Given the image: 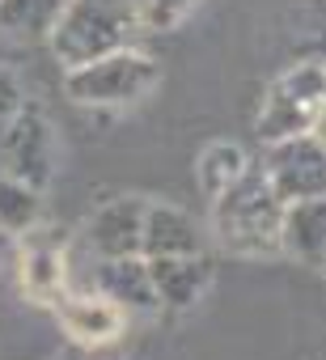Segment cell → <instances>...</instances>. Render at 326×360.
<instances>
[{
    "instance_id": "12",
    "label": "cell",
    "mask_w": 326,
    "mask_h": 360,
    "mask_svg": "<svg viewBox=\"0 0 326 360\" xmlns=\"http://www.w3.org/2000/svg\"><path fill=\"white\" fill-rule=\"evenodd\" d=\"M280 255H292L296 263L322 271V263H326V200L284 204V217H280Z\"/></svg>"
},
{
    "instance_id": "8",
    "label": "cell",
    "mask_w": 326,
    "mask_h": 360,
    "mask_svg": "<svg viewBox=\"0 0 326 360\" xmlns=\"http://www.w3.org/2000/svg\"><path fill=\"white\" fill-rule=\"evenodd\" d=\"M56 318L81 352H106L127 326V314H119L98 292H64L56 301Z\"/></svg>"
},
{
    "instance_id": "3",
    "label": "cell",
    "mask_w": 326,
    "mask_h": 360,
    "mask_svg": "<svg viewBox=\"0 0 326 360\" xmlns=\"http://www.w3.org/2000/svg\"><path fill=\"white\" fill-rule=\"evenodd\" d=\"M157 60L136 51V47H123V51H110L85 68H72L68 72V98L85 110H119V106H136L144 102L152 89H157Z\"/></svg>"
},
{
    "instance_id": "1",
    "label": "cell",
    "mask_w": 326,
    "mask_h": 360,
    "mask_svg": "<svg viewBox=\"0 0 326 360\" xmlns=\"http://www.w3.org/2000/svg\"><path fill=\"white\" fill-rule=\"evenodd\" d=\"M280 217H284V204L275 200V191L267 187V178L254 161L229 191L212 200V233L237 259L280 255Z\"/></svg>"
},
{
    "instance_id": "15",
    "label": "cell",
    "mask_w": 326,
    "mask_h": 360,
    "mask_svg": "<svg viewBox=\"0 0 326 360\" xmlns=\"http://www.w3.org/2000/svg\"><path fill=\"white\" fill-rule=\"evenodd\" d=\"M246 169H250V153L242 144H233V140H216V144H208L200 153V187L208 191V200H216Z\"/></svg>"
},
{
    "instance_id": "13",
    "label": "cell",
    "mask_w": 326,
    "mask_h": 360,
    "mask_svg": "<svg viewBox=\"0 0 326 360\" xmlns=\"http://www.w3.org/2000/svg\"><path fill=\"white\" fill-rule=\"evenodd\" d=\"M318 123H322V106L301 102V98L284 94L280 85H271V94H267V102H263V110L254 119V136L263 144H280V140L318 131Z\"/></svg>"
},
{
    "instance_id": "19",
    "label": "cell",
    "mask_w": 326,
    "mask_h": 360,
    "mask_svg": "<svg viewBox=\"0 0 326 360\" xmlns=\"http://www.w3.org/2000/svg\"><path fill=\"white\" fill-rule=\"evenodd\" d=\"M26 106V94H22V81H18V72L13 68H5L0 64V127H5L18 110Z\"/></svg>"
},
{
    "instance_id": "10",
    "label": "cell",
    "mask_w": 326,
    "mask_h": 360,
    "mask_svg": "<svg viewBox=\"0 0 326 360\" xmlns=\"http://www.w3.org/2000/svg\"><path fill=\"white\" fill-rule=\"evenodd\" d=\"M93 292L106 297L119 314H157V292H152V276L148 263L140 255L127 259H98L93 263Z\"/></svg>"
},
{
    "instance_id": "6",
    "label": "cell",
    "mask_w": 326,
    "mask_h": 360,
    "mask_svg": "<svg viewBox=\"0 0 326 360\" xmlns=\"http://www.w3.org/2000/svg\"><path fill=\"white\" fill-rule=\"evenodd\" d=\"M140 221H144V200L115 195L89 212L77 242L93 259H127V255H140Z\"/></svg>"
},
{
    "instance_id": "7",
    "label": "cell",
    "mask_w": 326,
    "mask_h": 360,
    "mask_svg": "<svg viewBox=\"0 0 326 360\" xmlns=\"http://www.w3.org/2000/svg\"><path fill=\"white\" fill-rule=\"evenodd\" d=\"M187 255H204V229L195 225L191 212L161 204V200H144V221H140V259H187Z\"/></svg>"
},
{
    "instance_id": "4",
    "label": "cell",
    "mask_w": 326,
    "mask_h": 360,
    "mask_svg": "<svg viewBox=\"0 0 326 360\" xmlns=\"http://www.w3.org/2000/svg\"><path fill=\"white\" fill-rule=\"evenodd\" d=\"M275 191L280 204H301V200H322L326 191V148L322 131L292 136L280 144H263V157L254 161Z\"/></svg>"
},
{
    "instance_id": "20",
    "label": "cell",
    "mask_w": 326,
    "mask_h": 360,
    "mask_svg": "<svg viewBox=\"0 0 326 360\" xmlns=\"http://www.w3.org/2000/svg\"><path fill=\"white\" fill-rule=\"evenodd\" d=\"M18 259V238H9L5 229H0V267H9Z\"/></svg>"
},
{
    "instance_id": "16",
    "label": "cell",
    "mask_w": 326,
    "mask_h": 360,
    "mask_svg": "<svg viewBox=\"0 0 326 360\" xmlns=\"http://www.w3.org/2000/svg\"><path fill=\"white\" fill-rule=\"evenodd\" d=\"M43 225V191H30L26 183L0 178V229L9 238H26Z\"/></svg>"
},
{
    "instance_id": "22",
    "label": "cell",
    "mask_w": 326,
    "mask_h": 360,
    "mask_svg": "<svg viewBox=\"0 0 326 360\" xmlns=\"http://www.w3.org/2000/svg\"><path fill=\"white\" fill-rule=\"evenodd\" d=\"M0 178H5V169H0Z\"/></svg>"
},
{
    "instance_id": "14",
    "label": "cell",
    "mask_w": 326,
    "mask_h": 360,
    "mask_svg": "<svg viewBox=\"0 0 326 360\" xmlns=\"http://www.w3.org/2000/svg\"><path fill=\"white\" fill-rule=\"evenodd\" d=\"M68 0H0V34L18 43H47Z\"/></svg>"
},
{
    "instance_id": "18",
    "label": "cell",
    "mask_w": 326,
    "mask_h": 360,
    "mask_svg": "<svg viewBox=\"0 0 326 360\" xmlns=\"http://www.w3.org/2000/svg\"><path fill=\"white\" fill-rule=\"evenodd\" d=\"M200 0H131V13L140 30H174Z\"/></svg>"
},
{
    "instance_id": "17",
    "label": "cell",
    "mask_w": 326,
    "mask_h": 360,
    "mask_svg": "<svg viewBox=\"0 0 326 360\" xmlns=\"http://www.w3.org/2000/svg\"><path fill=\"white\" fill-rule=\"evenodd\" d=\"M275 85H280L284 94H292V98H301V102H313V106H322V94H326V77H322V60H301V64H292V68H284V72L275 77Z\"/></svg>"
},
{
    "instance_id": "2",
    "label": "cell",
    "mask_w": 326,
    "mask_h": 360,
    "mask_svg": "<svg viewBox=\"0 0 326 360\" xmlns=\"http://www.w3.org/2000/svg\"><path fill=\"white\" fill-rule=\"evenodd\" d=\"M136 34H140V26L131 13V0H68L56 30L47 34V47L72 72L110 51L131 47Z\"/></svg>"
},
{
    "instance_id": "9",
    "label": "cell",
    "mask_w": 326,
    "mask_h": 360,
    "mask_svg": "<svg viewBox=\"0 0 326 360\" xmlns=\"http://www.w3.org/2000/svg\"><path fill=\"white\" fill-rule=\"evenodd\" d=\"M64 238L47 233L43 225L26 238H18V280H22V292L43 301V305H56L64 297Z\"/></svg>"
},
{
    "instance_id": "11",
    "label": "cell",
    "mask_w": 326,
    "mask_h": 360,
    "mask_svg": "<svg viewBox=\"0 0 326 360\" xmlns=\"http://www.w3.org/2000/svg\"><path fill=\"white\" fill-rule=\"evenodd\" d=\"M148 276H152V292H157V305L161 309H191L208 292V284H212V263H208V255L152 259L148 263Z\"/></svg>"
},
{
    "instance_id": "5",
    "label": "cell",
    "mask_w": 326,
    "mask_h": 360,
    "mask_svg": "<svg viewBox=\"0 0 326 360\" xmlns=\"http://www.w3.org/2000/svg\"><path fill=\"white\" fill-rule=\"evenodd\" d=\"M0 169L30 191H47L56 178V131L51 119L34 106H22L0 127Z\"/></svg>"
},
{
    "instance_id": "21",
    "label": "cell",
    "mask_w": 326,
    "mask_h": 360,
    "mask_svg": "<svg viewBox=\"0 0 326 360\" xmlns=\"http://www.w3.org/2000/svg\"><path fill=\"white\" fill-rule=\"evenodd\" d=\"M72 360H123V356H110V352H89V356H72Z\"/></svg>"
}]
</instances>
